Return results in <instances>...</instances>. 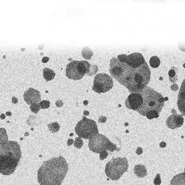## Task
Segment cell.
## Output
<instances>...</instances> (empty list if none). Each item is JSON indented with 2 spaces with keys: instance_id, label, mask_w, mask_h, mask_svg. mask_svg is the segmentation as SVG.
I'll use <instances>...</instances> for the list:
<instances>
[{
  "instance_id": "obj_25",
  "label": "cell",
  "mask_w": 185,
  "mask_h": 185,
  "mask_svg": "<svg viewBox=\"0 0 185 185\" xmlns=\"http://www.w3.org/2000/svg\"><path fill=\"white\" fill-rule=\"evenodd\" d=\"M30 109L31 110V112L34 113H37L41 109L40 104L39 103H35L32 104L30 106Z\"/></svg>"
},
{
  "instance_id": "obj_27",
  "label": "cell",
  "mask_w": 185,
  "mask_h": 185,
  "mask_svg": "<svg viewBox=\"0 0 185 185\" xmlns=\"http://www.w3.org/2000/svg\"><path fill=\"white\" fill-rule=\"evenodd\" d=\"M154 184L155 185H160L161 184V179L160 174H157L155 176V178H154Z\"/></svg>"
},
{
  "instance_id": "obj_7",
  "label": "cell",
  "mask_w": 185,
  "mask_h": 185,
  "mask_svg": "<svg viewBox=\"0 0 185 185\" xmlns=\"http://www.w3.org/2000/svg\"><path fill=\"white\" fill-rule=\"evenodd\" d=\"M90 64L86 61L74 60L66 67V76L74 81L80 80L89 72Z\"/></svg>"
},
{
  "instance_id": "obj_19",
  "label": "cell",
  "mask_w": 185,
  "mask_h": 185,
  "mask_svg": "<svg viewBox=\"0 0 185 185\" xmlns=\"http://www.w3.org/2000/svg\"><path fill=\"white\" fill-rule=\"evenodd\" d=\"M178 69L177 67H172L170 71L168 72L169 79L170 81L172 83H175L178 81Z\"/></svg>"
},
{
  "instance_id": "obj_28",
  "label": "cell",
  "mask_w": 185,
  "mask_h": 185,
  "mask_svg": "<svg viewBox=\"0 0 185 185\" xmlns=\"http://www.w3.org/2000/svg\"><path fill=\"white\" fill-rule=\"evenodd\" d=\"M117 145H115L114 143H113L111 141L110 144H109V148H108V151H111V152H113V151H118V150H117Z\"/></svg>"
},
{
  "instance_id": "obj_13",
  "label": "cell",
  "mask_w": 185,
  "mask_h": 185,
  "mask_svg": "<svg viewBox=\"0 0 185 185\" xmlns=\"http://www.w3.org/2000/svg\"><path fill=\"white\" fill-rule=\"evenodd\" d=\"M23 98L26 103L29 105L35 103H39L41 100V93L38 90L30 87L24 93Z\"/></svg>"
},
{
  "instance_id": "obj_29",
  "label": "cell",
  "mask_w": 185,
  "mask_h": 185,
  "mask_svg": "<svg viewBox=\"0 0 185 185\" xmlns=\"http://www.w3.org/2000/svg\"><path fill=\"white\" fill-rule=\"evenodd\" d=\"M108 156V152L107 151H103L100 153V160H103L106 159Z\"/></svg>"
},
{
  "instance_id": "obj_3",
  "label": "cell",
  "mask_w": 185,
  "mask_h": 185,
  "mask_svg": "<svg viewBox=\"0 0 185 185\" xmlns=\"http://www.w3.org/2000/svg\"><path fill=\"white\" fill-rule=\"evenodd\" d=\"M151 79V71L146 62L135 68L129 69L120 84L126 87L130 93H139L147 87Z\"/></svg>"
},
{
  "instance_id": "obj_26",
  "label": "cell",
  "mask_w": 185,
  "mask_h": 185,
  "mask_svg": "<svg viewBox=\"0 0 185 185\" xmlns=\"http://www.w3.org/2000/svg\"><path fill=\"white\" fill-rule=\"evenodd\" d=\"M39 104H40L41 109H48L50 107L51 103H50V101H49L43 100V101H40V103H39Z\"/></svg>"
},
{
  "instance_id": "obj_4",
  "label": "cell",
  "mask_w": 185,
  "mask_h": 185,
  "mask_svg": "<svg viewBox=\"0 0 185 185\" xmlns=\"http://www.w3.org/2000/svg\"><path fill=\"white\" fill-rule=\"evenodd\" d=\"M139 93L143 97V102L137 111L143 116L151 111H157L160 113L165 104L163 97L147 86Z\"/></svg>"
},
{
  "instance_id": "obj_18",
  "label": "cell",
  "mask_w": 185,
  "mask_h": 185,
  "mask_svg": "<svg viewBox=\"0 0 185 185\" xmlns=\"http://www.w3.org/2000/svg\"><path fill=\"white\" fill-rule=\"evenodd\" d=\"M43 77L47 81H51L54 79L55 76V73L54 71L49 68H45L43 69Z\"/></svg>"
},
{
  "instance_id": "obj_23",
  "label": "cell",
  "mask_w": 185,
  "mask_h": 185,
  "mask_svg": "<svg viewBox=\"0 0 185 185\" xmlns=\"http://www.w3.org/2000/svg\"><path fill=\"white\" fill-rule=\"evenodd\" d=\"M146 116L148 119H157L159 117V113L157 111H151L148 112Z\"/></svg>"
},
{
  "instance_id": "obj_11",
  "label": "cell",
  "mask_w": 185,
  "mask_h": 185,
  "mask_svg": "<svg viewBox=\"0 0 185 185\" xmlns=\"http://www.w3.org/2000/svg\"><path fill=\"white\" fill-rule=\"evenodd\" d=\"M143 102V97L140 93H132L126 99V106L130 110L137 111Z\"/></svg>"
},
{
  "instance_id": "obj_34",
  "label": "cell",
  "mask_w": 185,
  "mask_h": 185,
  "mask_svg": "<svg viewBox=\"0 0 185 185\" xmlns=\"http://www.w3.org/2000/svg\"><path fill=\"white\" fill-rule=\"evenodd\" d=\"M12 102L14 104H16L18 102V99L15 97H12Z\"/></svg>"
},
{
  "instance_id": "obj_36",
  "label": "cell",
  "mask_w": 185,
  "mask_h": 185,
  "mask_svg": "<svg viewBox=\"0 0 185 185\" xmlns=\"http://www.w3.org/2000/svg\"><path fill=\"white\" fill-rule=\"evenodd\" d=\"M42 61L43 63H47L49 61V58H48V57H44V58H43Z\"/></svg>"
},
{
  "instance_id": "obj_30",
  "label": "cell",
  "mask_w": 185,
  "mask_h": 185,
  "mask_svg": "<svg viewBox=\"0 0 185 185\" xmlns=\"http://www.w3.org/2000/svg\"><path fill=\"white\" fill-rule=\"evenodd\" d=\"M106 120H107V118L105 117V116H101L100 117V118L99 119V121L98 122H99V123H105L106 121Z\"/></svg>"
},
{
  "instance_id": "obj_24",
  "label": "cell",
  "mask_w": 185,
  "mask_h": 185,
  "mask_svg": "<svg viewBox=\"0 0 185 185\" xmlns=\"http://www.w3.org/2000/svg\"><path fill=\"white\" fill-rule=\"evenodd\" d=\"M83 145L82 139L80 137H77L74 141V147L77 148V149H80L82 147Z\"/></svg>"
},
{
  "instance_id": "obj_2",
  "label": "cell",
  "mask_w": 185,
  "mask_h": 185,
  "mask_svg": "<svg viewBox=\"0 0 185 185\" xmlns=\"http://www.w3.org/2000/svg\"><path fill=\"white\" fill-rule=\"evenodd\" d=\"M22 157L20 145L10 141L0 143V173L9 175L14 173Z\"/></svg>"
},
{
  "instance_id": "obj_22",
  "label": "cell",
  "mask_w": 185,
  "mask_h": 185,
  "mask_svg": "<svg viewBox=\"0 0 185 185\" xmlns=\"http://www.w3.org/2000/svg\"><path fill=\"white\" fill-rule=\"evenodd\" d=\"M149 64L152 67L157 68L160 65V60L157 56H153L150 59Z\"/></svg>"
},
{
  "instance_id": "obj_1",
  "label": "cell",
  "mask_w": 185,
  "mask_h": 185,
  "mask_svg": "<svg viewBox=\"0 0 185 185\" xmlns=\"http://www.w3.org/2000/svg\"><path fill=\"white\" fill-rule=\"evenodd\" d=\"M68 165L62 156L43 162L37 171L40 185H61L68 171Z\"/></svg>"
},
{
  "instance_id": "obj_10",
  "label": "cell",
  "mask_w": 185,
  "mask_h": 185,
  "mask_svg": "<svg viewBox=\"0 0 185 185\" xmlns=\"http://www.w3.org/2000/svg\"><path fill=\"white\" fill-rule=\"evenodd\" d=\"M111 141L107 137L98 133L95 136L89 139L88 147L91 151L97 154H100L103 151H108Z\"/></svg>"
},
{
  "instance_id": "obj_32",
  "label": "cell",
  "mask_w": 185,
  "mask_h": 185,
  "mask_svg": "<svg viewBox=\"0 0 185 185\" xmlns=\"http://www.w3.org/2000/svg\"><path fill=\"white\" fill-rule=\"evenodd\" d=\"M63 104V103L62 101H61L60 100H58L56 102V105L57 107H61L62 106Z\"/></svg>"
},
{
  "instance_id": "obj_21",
  "label": "cell",
  "mask_w": 185,
  "mask_h": 185,
  "mask_svg": "<svg viewBox=\"0 0 185 185\" xmlns=\"http://www.w3.org/2000/svg\"><path fill=\"white\" fill-rule=\"evenodd\" d=\"M48 128L50 131L53 133H57L60 129V126L57 122H54L48 125Z\"/></svg>"
},
{
  "instance_id": "obj_5",
  "label": "cell",
  "mask_w": 185,
  "mask_h": 185,
  "mask_svg": "<svg viewBox=\"0 0 185 185\" xmlns=\"http://www.w3.org/2000/svg\"><path fill=\"white\" fill-rule=\"evenodd\" d=\"M129 165L126 157L113 158L106 165L105 173L110 179L117 181L128 171Z\"/></svg>"
},
{
  "instance_id": "obj_15",
  "label": "cell",
  "mask_w": 185,
  "mask_h": 185,
  "mask_svg": "<svg viewBox=\"0 0 185 185\" xmlns=\"http://www.w3.org/2000/svg\"><path fill=\"white\" fill-rule=\"evenodd\" d=\"M178 106L180 111L185 116V79L182 82L178 95Z\"/></svg>"
},
{
  "instance_id": "obj_17",
  "label": "cell",
  "mask_w": 185,
  "mask_h": 185,
  "mask_svg": "<svg viewBox=\"0 0 185 185\" xmlns=\"http://www.w3.org/2000/svg\"><path fill=\"white\" fill-rule=\"evenodd\" d=\"M171 185H185V173L178 174L173 178Z\"/></svg>"
},
{
  "instance_id": "obj_39",
  "label": "cell",
  "mask_w": 185,
  "mask_h": 185,
  "mask_svg": "<svg viewBox=\"0 0 185 185\" xmlns=\"http://www.w3.org/2000/svg\"><path fill=\"white\" fill-rule=\"evenodd\" d=\"M6 114V115H7V116H12V113H11V112H10V111H8V112H7Z\"/></svg>"
},
{
  "instance_id": "obj_40",
  "label": "cell",
  "mask_w": 185,
  "mask_h": 185,
  "mask_svg": "<svg viewBox=\"0 0 185 185\" xmlns=\"http://www.w3.org/2000/svg\"><path fill=\"white\" fill-rule=\"evenodd\" d=\"M87 103H88V101H84V104L85 105H87Z\"/></svg>"
},
{
  "instance_id": "obj_12",
  "label": "cell",
  "mask_w": 185,
  "mask_h": 185,
  "mask_svg": "<svg viewBox=\"0 0 185 185\" xmlns=\"http://www.w3.org/2000/svg\"><path fill=\"white\" fill-rule=\"evenodd\" d=\"M125 57L126 59H123L122 62L127 64L132 68L140 66L145 62L143 55L139 53H134L128 56L125 55Z\"/></svg>"
},
{
  "instance_id": "obj_14",
  "label": "cell",
  "mask_w": 185,
  "mask_h": 185,
  "mask_svg": "<svg viewBox=\"0 0 185 185\" xmlns=\"http://www.w3.org/2000/svg\"><path fill=\"white\" fill-rule=\"evenodd\" d=\"M184 122V119L182 115L173 114L168 117L166 121V125L169 128L175 129L177 128L181 127Z\"/></svg>"
},
{
  "instance_id": "obj_31",
  "label": "cell",
  "mask_w": 185,
  "mask_h": 185,
  "mask_svg": "<svg viewBox=\"0 0 185 185\" xmlns=\"http://www.w3.org/2000/svg\"><path fill=\"white\" fill-rule=\"evenodd\" d=\"M143 149L141 147H138L137 148V151H136V153L137 155H141L143 154Z\"/></svg>"
},
{
  "instance_id": "obj_41",
  "label": "cell",
  "mask_w": 185,
  "mask_h": 185,
  "mask_svg": "<svg viewBox=\"0 0 185 185\" xmlns=\"http://www.w3.org/2000/svg\"><path fill=\"white\" fill-rule=\"evenodd\" d=\"M184 171H185V169H184Z\"/></svg>"
},
{
  "instance_id": "obj_35",
  "label": "cell",
  "mask_w": 185,
  "mask_h": 185,
  "mask_svg": "<svg viewBox=\"0 0 185 185\" xmlns=\"http://www.w3.org/2000/svg\"><path fill=\"white\" fill-rule=\"evenodd\" d=\"M166 142H163V141H162V142H161L160 143V147L161 148H165L166 147Z\"/></svg>"
},
{
  "instance_id": "obj_33",
  "label": "cell",
  "mask_w": 185,
  "mask_h": 185,
  "mask_svg": "<svg viewBox=\"0 0 185 185\" xmlns=\"http://www.w3.org/2000/svg\"><path fill=\"white\" fill-rule=\"evenodd\" d=\"M74 143V140H73V139H68V141H67V145H68V146H71V145H73Z\"/></svg>"
},
{
  "instance_id": "obj_20",
  "label": "cell",
  "mask_w": 185,
  "mask_h": 185,
  "mask_svg": "<svg viewBox=\"0 0 185 185\" xmlns=\"http://www.w3.org/2000/svg\"><path fill=\"white\" fill-rule=\"evenodd\" d=\"M8 141V136L6 129L0 128V143H5Z\"/></svg>"
},
{
  "instance_id": "obj_16",
  "label": "cell",
  "mask_w": 185,
  "mask_h": 185,
  "mask_svg": "<svg viewBox=\"0 0 185 185\" xmlns=\"http://www.w3.org/2000/svg\"><path fill=\"white\" fill-rule=\"evenodd\" d=\"M134 174L139 178H144L147 175V171L144 165H137L134 167Z\"/></svg>"
},
{
  "instance_id": "obj_8",
  "label": "cell",
  "mask_w": 185,
  "mask_h": 185,
  "mask_svg": "<svg viewBox=\"0 0 185 185\" xmlns=\"http://www.w3.org/2000/svg\"><path fill=\"white\" fill-rule=\"evenodd\" d=\"M113 87V81L106 73H99L95 75L92 89L98 93L107 92Z\"/></svg>"
},
{
  "instance_id": "obj_6",
  "label": "cell",
  "mask_w": 185,
  "mask_h": 185,
  "mask_svg": "<svg viewBox=\"0 0 185 185\" xmlns=\"http://www.w3.org/2000/svg\"><path fill=\"white\" fill-rule=\"evenodd\" d=\"M75 133L79 137L84 139H91L99 133L96 122L83 116L75 128Z\"/></svg>"
},
{
  "instance_id": "obj_37",
  "label": "cell",
  "mask_w": 185,
  "mask_h": 185,
  "mask_svg": "<svg viewBox=\"0 0 185 185\" xmlns=\"http://www.w3.org/2000/svg\"><path fill=\"white\" fill-rule=\"evenodd\" d=\"M0 119H6V116H5V115H4V113L1 114V116H0Z\"/></svg>"
},
{
  "instance_id": "obj_9",
  "label": "cell",
  "mask_w": 185,
  "mask_h": 185,
  "mask_svg": "<svg viewBox=\"0 0 185 185\" xmlns=\"http://www.w3.org/2000/svg\"><path fill=\"white\" fill-rule=\"evenodd\" d=\"M129 69V66L120 61L117 58H112L110 61V73L111 77L120 82L125 77Z\"/></svg>"
},
{
  "instance_id": "obj_38",
  "label": "cell",
  "mask_w": 185,
  "mask_h": 185,
  "mask_svg": "<svg viewBox=\"0 0 185 185\" xmlns=\"http://www.w3.org/2000/svg\"><path fill=\"white\" fill-rule=\"evenodd\" d=\"M83 113H84V115H85V116H87V115H88L89 113L88 111H87L85 110V111L83 112Z\"/></svg>"
}]
</instances>
